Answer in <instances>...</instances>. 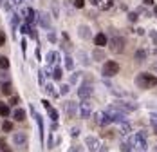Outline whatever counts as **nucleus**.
Masks as SVG:
<instances>
[{"label": "nucleus", "mask_w": 157, "mask_h": 152, "mask_svg": "<svg viewBox=\"0 0 157 152\" xmlns=\"http://www.w3.org/2000/svg\"><path fill=\"white\" fill-rule=\"evenodd\" d=\"M136 85L139 89H152L157 85V78L150 73H139L136 76Z\"/></svg>", "instance_id": "obj_1"}, {"label": "nucleus", "mask_w": 157, "mask_h": 152, "mask_svg": "<svg viewBox=\"0 0 157 152\" xmlns=\"http://www.w3.org/2000/svg\"><path fill=\"white\" fill-rule=\"evenodd\" d=\"M119 73V63L114 60H109L103 63V69H101V74L107 76V78H112V76H116Z\"/></svg>", "instance_id": "obj_2"}, {"label": "nucleus", "mask_w": 157, "mask_h": 152, "mask_svg": "<svg viewBox=\"0 0 157 152\" xmlns=\"http://www.w3.org/2000/svg\"><path fill=\"white\" fill-rule=\"evenodd\" d=\"M126 46V40L123 36H112V40L109 42V47L112 49V53H123V49Z\"/></svg>", "instance_id": "obj_3"}, {"label": "nucleus", "mask_w": 157, "mask_h": 152, "mask_svg": "<svg viewBox=\"0 0 157 152\" xmlns=\"http://www.w3.org/2000/svg\"><path fill=\"white\" fill-rule=\"evenodd\" d=\"M36 20H38L40 27L51 29V16H49V13H45V11H38V13H36Z\"/></svg>", "instance_id": "obj_4"}, {"label": "nucleus", "mask_w": 157, "mask_h": 152, "mask_svg": "<svg viewBox=\"0 0 157 152\" xmlns=\"http://www.w3.org/2000/svg\"><path fill=\"white\" fill-rule=\"evenodd\" d=\"M94 120H96V123H98V125H101V127H107L109 123H112L110 116L107 114V110H105V112H96Z\"/></svg>", "instance_id": "obj_5"}, {"label": "nucleus", "mask_w": 157, "mask_h": 152, "mask_svg": "<svg viewBox=\"0 0 157 152\" xmlns=\"http://www.w3.org/2000/svg\"><path fill=\"white\" fill-rule=\"evenodd\" d=\"M92 91H94V89H92V85H90V83H85V85H81V87H79L78 94H79V98H81V100H87V98H90V96H92Z\"/></svg>", "instance_id": "obj_6"}, {"label": "nucleus", "mask_w": 157, "mask_h": 152, "mask_svg": "<svg viewBox=\"0 0 157 152\" xmlns=\"http://www.w3.org/2000/svg\"><path fill=\"white\" fill-rule=\"evenodd\" d=\"M96 7H99L101 11H109L110 7L114 6V0H90Z\"/></svg>", "instance_id": "obj_7"}, {"label": "nucleus", "mask_w": 157, "mask_h": 152, "mask_svg": "<svg viewBox=\"0 0 157 152\" xmlns=\"http://www.w3.org/2000/svg\"><path fill=\"white\" fill-rule=\"evenodd\" d=\"M114 105L117 107V109H121L123 112H125V110H126V112H132V110H136V109H137V105H136V103H128V102H123V100L116 102Z\"/></svg>", "instance_id": "obj_8"}, {"label": "nucleus", "mask_w": 157, "mask_h": 152, "mask_svg": "<svg viewBox=\"0 0 157 152\" xmlns=\"http://www.w3.org/2000/svg\"><path fill=\"white\" fill-rule=\"evenodd\" d=\"M85 143H87V147H89L90 152H96L98 149H99V139L94 138V136H89L87 139H85Z\"/></svg>", "instance_id": "obj_9"}, {"label": "nucleus", "mask_w": 157, "mask_h": 152, "mask_svg": "<svg viewBox=\"0 0 157 152\" xmlns=\"http://www.w3.org/2000/svg\"><path fill=\"white\" fill-rule=\"evenodd\" d=\"M78 36L81 38V40H89V38L92 36L90 27H89V26H79L78 27Z\"/></svg>", "instance_id": "obj_10"}, {"label": "nucleus", "mask_w": 157, "mask_h": 152, "mask_svg": "<svg viewBox=\"0 0 157 152\" xmlns=\"http://www.w3.org/2000/svg\"><path fill=\"white\" fill-rule=\"evenodd\" d=\"M94 44L98 47H103V46H107V44H109V40H107V36H105L103 33H98V34L94 36Z\"/></svg>", "instance_id": "obj_11"}, {"label": "nucleus", "mask_w": 157, "mask_h": 152, "mask_svg": "<svg viewBox=\"0 0 157 152\" xmlns=\"http://www.w3.org/2000/svg\"><path fill=\"white\" fill-rule=\"evenodd\" d=\"M0 89H2V94H6V96H11V94H13V85H11V82H2Z\"/></svg>", "instance_id": "obj_12"}, {"label": "nucleus", "mask_w": 157, "mask_h": 152, "mask_svg": "<svg viewBox=\"0 0 157 152\" xmlns=\"http://www.w3.org/2000/svg\"><path fill=\"white\" fill-rule=\"evenodd\" d=\"M13 141H15L16 145H24L27 141V134L25 132H16L15 136H13Z\"/></svg>", "instance_id": "obj_13"}, {"label": "nucleus", "mask_w": 157, "mask_h": 152, "mask_svg": "<svg viewBox=\"0 0 157 152\" xmlns=\"http://www.w3.org/2000/svg\"><path fill=\"white\" fill-rule=\"evenodd\" d=\"M13 118H15V122H25V110L24 109H15Z\"/></svg>", "instance_id": "obj_14"}, {"label": "nucleus", "mask_w": 157, "mask_h": 152, "mask_svg": "<svg viewBox=\"0 0 157 152\" xmlns=\"http://www.w3.org/2000/svg\"><path fill=\"white\" fill-rule=\"evenodd\" d=\"M65 110H67V116H74V112H76V103H74L72 100H69V102L65 103Z\"/></svg>", "instance_id": "obj_15"}, {"label": "nucleus", "mask_w": 157, "mask_h": 152, "mask_svg": "<svg viewBox=\"0 0 157 152\" xmlns=\"http://www.w3.org/2000/svg\"><path fill=\"white\" fill-rule=\"evenodd\" d=\"M134 58H136V62H137V63H143V62L146 60V51H144V49H137Z\"/></svg>", "instance_id": "obj_16"}, {"label": "nucleus", "mask_w": 157, "mask_h": 152, "mask_svg": "<svg viewBox=\"0 0 157 152\" xmlns=\"http://www.w3.org/2000/svg\"><path fill=\"white\" fill-rule=\"evenodd\" d=\"M92 58H94V60H105V53H103L101 49H98V46H96L94 53H92Z\"/></svg>", "instance_id": "obj_17"}, {"label": "nucleus", "mask_w": 157, "mask_h": 152, "mask_svg": "<svg viewBox=\"0 0 157 152\" xmlns=\"http://www.w3.org/2000/svg\"><path fill=\"white\" fill-rule=\"evenodd\" d=\"M0 116H9V105H6V103H0Z\"/></svg>", "instance_id": "obj_18"}, {"label": "nucleus", "mask_w": 157, "mask_h": 152, "mask_svg": "<svg viewBox=\"0 0 157 152\" xmlns=\"http://www.w3.org/2000/svg\"><path fill=\"white\" fill-rule=\"evenodd\" d=\"M79 114H81V118H89V114H90V109H89V105H81Z\"/></svg>", "instance_id": "obj_19"}, {"label": "nucleus", "mask_w": 157, "mask_h": 152, "mask_svg": "<svg viewBox=\"0 0 157 152\" xmlns=\"http://www.w3.org/2000/svg\"><path fill=\"white\" fill-rule=\"evenodd\" d=\"M7 67H9V60H7L6 56H0V69H4V71H6Z\"/></svg>", "instance_id": "obj_20"}, {"label": "nucleus", "mask_w": 157, "mask_h": 152, "mask_svg": "<svg viewBox=\"0 0 157 152\" xmlns=\"http://www.w3.org/2000/svg\"><path fill=\"white\" fill-rule=\"evenodd\" d=\"M65 67H67V69H69V71H72V69H74V62L71 60V58H69V56H67V58H65Z\"/></svg>", "instance_id": "obj_21"}, {"label": "nucleus", "mask_w": 157, "mask_h": 152, "mask_svg": "<svg viewBox=\"0 0 157 152\" xmlns=\"http://www.w3.org/2000/svg\"><path fill=\"white\" fill-rule=\"evenodd\" d=\"M72 4H74L76 9H81V7L85 6V0H72Z\"/></svg>", "instance_id": "obj_22"}, {"label": "nucleus", "mask_w": 157, "mask_h": 152, "mask_svg": "<svg viewBox=\"0 0 157 152\" xmlns=\"http://www.w3.org/2000/svg\"><path fill=\"white\" fill-rule=\"evenodd\" d=\"M2 129H4L6 132H9V130L13 129V123H11V122H4V125H2Z\"/></svg>", "instance_id": "obj_23"}, {"label": "nucleus", "mask_w": 157, "mask_h": 152, "mask_svg": "<svg viewBox=\"0 0 157 152\" xmlns=\"http://www.w3.org/2000/svg\"><path fill=\"white\" fill-rule=\"evenodd\" d=\"M27 22H34V11L27 9Z\"/></svg>", "instance_id": "obj_24"}, {"label": "nucleus", "mask_w": 157, "mask_h": 152, "mask_svg": "<svg viewBox=\"0 0 157 152\" xmlns=\"http://www.w3.org/2000/svg\"><path fill=\"white\" fill-rule=\"evenodd\" d=\"M78 56H79V60L83 62V65H89V60H87V54L85 53H79Z\"/></svg>", "instance_id": "obj_25"}, {"label": "nucleus", "mask_w": 157, "mask_h": 152, "mask_svg": "<svg viewBox=\"0 0 157 152\" xmlns=\"http://www.w3.org/2000/svg\"><path fill=\"white\" fill-rule=\"evenodd\" d=\"M52 78H54V80H60V78H62V71H60L58 67L54 69V73H52Z\"/></svg>", "instance_id": "obj_26"}, {"label": "nucleus", "mask_w": 157, "mask_h": 152, "mask_svg": "<svg viewBox=\"0 0 157 152\" xmlns=\"http://www.w3.org/2000/svg\"><path fill=\"white\" fill-rule=\"evenodd\" d=\"M47 109H49V114H51V118H52V120L56 122V118H58V112H56V110H52L51 107H47Z\"/></svg>", "instance_id": "obj_27"}, {"label": "nucleus", "mask_w": 157, "mask_h": 152, "mask_svg": "<svg viewBox=\"0 0 157 152\" xmlns=\"http://www.w3.org/2000/svg\"><path fill=\"white\" fill-rule=\"evenodd\" d=\"M78 78H79V74H78V73H74V74L71 76V82H69V83H76V82H78Z\"/></svg>", "instance_id": "obj_28"}, {"label": "nucleus", "mask_w": 157, "mask_h": 152, "mask_svg": "<svg viewBox=\"0 0 157 152\" xmlns=\"http://www.w3.org/2000/svg\"><path fill=\"white\" fill-rule=\"evenodd\" d=\"M4 44H6V33L0 31V46H4Z\"/></svg>", "instance_id": "obj_29"}, {"label": "nucleus", "mask_w": 157, "mask_h": 152, "mask_svg": "<svg viewBox=\"0 0 157 152\" xmlns=\"http://www.w3.org/2000/svg\"><path fill=\"white\" fill-rule=\"evenodd\" d=\"M58 60V54H56V53H51V54H49V62H56Z\"/></svg>", "instance_id": "obj_30"}, {"label": "nucleus", "mask_w": 157, "mask_h": 152, "mask_svg": "<svg viewBox=\"0 0 157 152\" xmlns=\"http://www.w3.org/2000/svg\"><path fill=\"white\" fill-rule=\"evenodd\" d=\"M69 92V85L65 83V85H62V94H67Z\"/></svg>", "instance_id": "obj_31"}, {"label": "nucleus", "mask_w": 157, "mask_h": 152, "mask_svg": "<svg viewBox=\"0 0 157 152\" xmlns=\"http://www.w3.org/2000/svg\"><path fill=\"white\" fill-rule=\"evenodd\" d=\"M130 20L136 22V20H137V15H136V13H130Z\"/></svg>", "instance_id": "obj_32"}, {"label": "nucleus", "mask_w": 157, "mask_h": 152, "mask_svg": "<svg viewBox=\"0 0 157 152\" xmlns=\"http://www.w3.org/2000/svg\"><path fill=\"white\" fill-rule=\"evenodd\" d=\"M47 92H49V94H54V89H52V85H47Z\"/></svg>", "instance_id": "obj_33"}, {"label": "nucleus", "mask_w": 157, "mask_h": 152, "mask_svg": "<svg viewBox=\"0 0 157 152\" xmlns=\"http://www.w3.org/2000/svg\"><path fill=\"white\" fill-rule=\"evenodd\" d=\"M49 40L51 42H56V34H49Z\"/></svg>", "instance_id": "obj_34"}, {"label": "nucleus", "mask_w": 157, "mask_h": 152, "mask_svg": "<svg viewBox=\"0 0 157 152\" xmlns=\"http://www.w3.org/2000/svg\"><path fill=\"white\" fill-rule=\"evenodd\" d=\"M69 152H79V147H72V149H71Z\"/></svg>", "instance_id": "obj_35"}, {"label": "nucleus", "mask_w": 157, "mask_h": 152, "mask_svg": "<svg viewBox=\"0 0 157 152\" xmlns=\"http://www.w3.org/2000/svg\"><path fill=\"white\" fill-rule=\"evenodd\" d=\"M99 152H109V149H107V147H101V149H99Z\"/></svg>", "instance_id": "obj_36"}, {"label": "nucleus", "mask_w": 157, "mask_h": 152, "mask_svg": "<svg viewBox=\"0 0 157 152\" xmlns=\"http://www.w3.org/2000/svg\"><path fill=\"white\" fill-rule=\"evenodd\" d=\"M2 152H11V149H4Z\"/></svg>", "instance_id": "obj_37"}, {"label": "nucleus", "mask_w": 157, "mask_h": 152, "mask_svg": "<svg viewBox=\"0 0 157 152\" xmlns=\"http://www.w3.org/2000/svg\"><path fill=\"white\" fill-rule=\"evenodd\" d=\"M13 2H15V4H20V2H22V0H13Z\"/></svg>", "instance_id": "obj_38"}, {"label": "nucleus", "mask_w": 157, "mask_h": 152, "mask_svg": "<svg viewBox=\"0 0 157 152\" xmlns=\"http://www.w3.org/2000/svg\"><path fill=\"white\" fill-rule=\"evenodd\" d=\"M154 152H157V147H155V150H154Z\"/></svg>", "instance_id": "obj_39"}]
</instances>
